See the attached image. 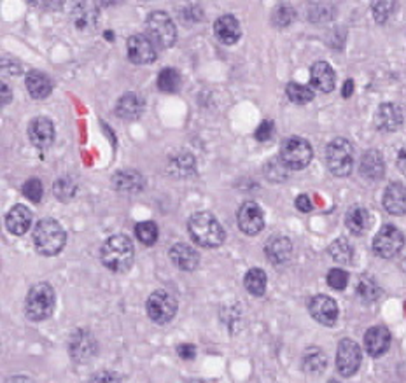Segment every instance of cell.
<instances>
[{"instance_id":"1","label":"cell","mask_w":406,"mask_h":383,"mask_svg":"<svg viewBox=\"0 0 406 383\" xmlns=\"http://www.w3.org/2000/svg\"><path fill=\"white\" fill-rule=\"evenodd\" d=\"M187 231L197 245L216 249L224 242V230L217 217L210 212H197L187 221Z\"/></svg>"},{"instance_id":"2","label":"cell","mask_w":406,"mask_h":383,"mask_svg":"<svg viewBox=\"0 0 406 383\" xmlns=\"http://www.w3.org/2000/svg\"><path fill=\"white\" fill-rule=\"evenodd\" d=\"M133 255L135 249L131 240L125 235H114L111 238L105 240V243L100 249V257L102 262L105 265V268H109L111 272L123 273L133 265Z\"/></svg>"},{"instance_id":"3","label":"cell","mask_w":406,"mask_h":383,"mask_svg":"<svg viewBox=\"0 0 406 383\" xmlns=\"http://www.w3.org/2000/svg\"><path fill=\"white\" fill-rule=\"evenodd\" d=\"M32 240L33 247L40 255H56L65 247L67 235L58 221L43 219L33 228Z\"/></svg>"},{"instance_id":"4","label":"cell","mask_w":406,"mask_h":383,"mask_svg":"<svg viewBox=\"0 0 406 383\" xmlns=\"http://www.w3.org/2000/svg\"><path fill=\"white\" fill-rule=\"evenodd\" d=\"M55 310V289L48 282H39L30 287L25 301V313L30 321L39 322L51 317Z\"/></svg>"},{"instance_id":"5","label":"cell","mask_w":406,"mask_h":383,"mask_svg":"<svg viewBox=\"0 0 406 383\" xmlns=\"http://www.w3.org/2000/svg\"><path fill=\"white\" fill-rule=\"evenodd\" d=\"M146 32H148L149 40L154 46L161 50H168L177 40V32H175V23L167 13L163 11H154L146 20Z\"/></svg>"},{"instance_id":"6","label":"cell","mask_w":406,"mask_h":383,"mask_svg":"<svg viewBox=\"0 0 406 383\" xmlns=\"http://www.w3.org/2000/svg\"><path fill=\"white\" fill-rule=\"evenodd\" d=\"M328 168L336 177H347L354 168V148L347 138H334L326 148Z\"/></svg>"},{"instance_id":"7","label":"cell","mask_w":406,"mask_h":383,"mask_svg":"<svg viewBox=\"0 0 406 383\" xmlns=\"http://www.w3.org/2000/svg\"><path fill=\"white\" fill-rule=\"evenodd\" d=\"M314 151L304 138L289 137L280 145V161L289 170H303L312 161Z\"/></svg>"},{"instance_id":"8","label":"cell","mask_w":406,"mask_h":383,"mask_svg":"<svg viewBox=\"0 0 406 383\" xmlns=\"http://www.w3.org/2000/svg\"><path fill=\"white\" fill-rule=\"evenodd\" d=\"M146 310H148L149 318L153 322L163 326L170 322L177 313V299L174 298L172 292L165 291V289H158L148 298Z\"/></svg>"},{"instance_id":"9","label":"cell","mask_w":406,"mask_h":383,"mask_svg":"<svg viewBox=\"0 0 406 383\" xmlns=\"http://www.w3.org/2000/svg\"><path fill=\"white\" fill-rule=\"evenodd\" d=\"M405 247V235L393 224H385L373 238V250L378 257L390 259L397 255Z\"/></svg>"},{"instance_id":"10","label":"cell","mask_w":406,"mask_h":383,"mask_svg":"<svg viewBox=\"0 0 406 383\" xmlns=\"http://www.w3.org/2000/svg\"><path fill=\"white\" fill-rule=\"evenodd\" d=\"M361 360H363V355H361L359 345H357L356 341L349 340V338H344V340L338 343L336 350L338 373L345 378L354 377L361 367Z\"/></svg>"},{"instance_id":"11","label":"cell","mask_w":406,"mask_h":383,"mask_svg":"<svg viewBox=\"0 0 406 383\" xmlns=\"http://www.w3.org/2000/svg\"><path fill=\"white\" fill-rule=\"evenodd\" d=\"M236 221H238L240 231L251 236L258 235V233L265 228L263 210L259 209V205L254 204V201H246V204L240 206L238 213H236Z\"/></svg>"},{"instance_id":"12","label":"cell","mask_w":406,"mask_h":383,"mask_svg":"<svg viewBox=\"0 0 406 383\" xmlns=\"http://www.w3.org/2000/svg\"><path fill=\"white\" fill-rule=\"evenodd\" d=\"M126 50H128V58L131 60L137 65H148V63H153L156 60L158 52L156 46L149 40V37L141 35H131L126 43Z\"/></svg>"},{"instance_id":"13","label":"cell","mask_w":406,"mask_h":383,"mask_svg":"<svg viewBox=\"0 0 406 383\" xmlns=\"http://www.w3.org/2000/svg\"><path fill=\"white\" fill-rule=\"evenodd\" d=\"M310 315L322 326H334L338 321V305L333 298L326 294H317L308 303Z\"/></svg>"},{"instance_id":"14","label":"cell","mask_w":406,"mask_h":383,"mask_svg":"<svg viewBox=\"0 0 406 383\" xmlns=\"http://www.w3.org/2000/svg\"><path fill=\"white\" fill-rule=\"evenodd\" d=\"M70 18L79 32H93L99 25V7L92 2H79L74 6Z\"/></svg>"},{"instance_id":"15","label":"cell","mask_w":406,"mask_h":383,"mask_svg":"<svg viewBox=\"0 0 406 383\" xmlns=\"http://www.w3.org/2000/svg\"><path fill=\"white\" fill-rule=\"evenodd\" d=\"M70 357L76 362H86L97 354V341L88 331H77L70 338Z\"/></svg>"},{"instance_id":"16","label":"cell","mask_w":406,"mask_h":383,"mask_svg":"<svg viewBox=\"0 0 406 383\" xmlns=\"http://www.w3.org/2000/svg\"><path fill=\"white\" fill-rule=\"evenodd\" d=\"M390 347V333L383 326L370 328L364 334V348L371 357H380Z\"/></svg>"},{"instance_id":"17","label":"cell","mask_w":406,"mask_h":383,"mask_svg":"<svg viewBox=\"0 0 406 383\" xmlns=\"http://www.w3.org/2000/svg\"><path fill=\"white\" fill-rule=\"evenodd\" d=\"M28 137L35 148H48L51 145V142L55 140V126H53L51 119L48 118H35L30 121L28 125Z\"/></svg>"},{"instance_id":"18","label":"cell","mask_w":406,"mask_h":383,"mask_svg":"<svg viewBox=\"0 0 406 383\" xmlns=\"http://www.w3.org/2000/svg\"><path fill=\"white\" fill-rule=\"evenodd\" d=\"M375 123L382 131H396L403 125V111L396 104H383L375 114Z\"/></svg>"},{"instance_id":"19","label":"cell","mask_w":406,"mask_h":383,"mask_svg":"<svg viewBox=\"0 0 406 383\" xmlns=\"http://www.w3.org/2000/svg\"><path fill=\"white\" fill-rule=\"evenodd\" d=\"M310 82L315 89L322 93H329L336 84V76L329 63L315 62L310 69Z\"/></svg>"},{"instance_id":"20","label":"cell","mask_w":406,"mask_h":383,"mask_svg":"<svg viewBox=\"0 0 406 383\" xmlns=\"http://www.w3.org/2000/svg\"><path fill=\"white\" fill-rule=\"evenodd\" d=\"M359 172L366 180H380L385 174V163H383V157L382 152L375 151H366L361 157V163H359Z\"/></svg>"},{"instance_id":"21","label":"cell","mask_w":406,"mask_h":383,"mask_svg":"<svg viewBox=\"0 0 406 383\" xmlns=\"http://www.w3.org/2000/svg\"><path fill=\"white\" fill-rule=\"evenodd\" d=\"M214 32H216L217 39L223 44H228V46L235 44L242 35L238 20L231 14H223L221 18H217V21L214 23Z\"/></svg>"},{"instance_id":"22","label":"cell","mask_w":406,"mask_h":383,"mask_svg":"<svg viewBox=\"0 0 406 383\" xmlns=\"http://www.w3.org/2000/svg\"><path fill=\"white\" fill-rule=\"evenodd\" d=\"M383 206L393 216H405L406 213V187L400 182L389 184L383 193Z\"/></svg>"},{"instance_id":"23","label":"cell","mask_w":406,"mask_h":383,"mask_svg":"<svg viewBox=\"0 0 406 383\" xmlns=\"http://www.w3.org/2000/svg\"><path fill=\"white\" fill-rule=\"evenodd\" d=\"M112 186H114V189L119 191V193L133 194L144 189L146 179L142 177L137 170L126 168V170L118 172V174L112 177Z\"/></svg>"},{"instance_id":"24","label":"cell","mask_w":406,"mask_h":383,"mask_svg":"<svg viewBox=\"0 0 406 383\" xmlns=\"http://www.w3.org/2000/svg\"><path fill=\"white\" fill-rule=\"evenodd\" d=\"M168 254H170L172 262L182 272H193L200 262V254L186 243H175L174 247H170Z\"/></svg>"},{"instance_id":"25","label":"cell","mask_w":406,"mask_h":383,"mask_svg":"<svg viewBox=\"0 0 406 383\" xmlns=\"http://www.w3.org/2000/svg\"><path fill=\"white\" fill-rule=\"evenodd\" d=\"M6 226L13 235H25L32 226V212L25 205H14L7 212Z\"/></svg>"},{"instance_id":"26","label":"cell","mask_w":406,"mask_h":383,"mask_svg":"<svg viewBox=\"0 0 406 383\" xmlns=\"http://www.w3.org/2000/svg\"><path fill=\"white\" fill-rule=\"evenodd\" d=\"M266 257L270 259V262L273 265H284L285 261H289L292 252V243L287 236H272V238L266 242L265 245Z\"/></svg>"},{"instance_id":"27","label":"cell","mask_w":406,"mask_h":383,"mask_svg":"<svg viewBox=\"0 0 406 383\" xmlns=\"http://www.w3.org/2000/svg\"><path fill=\"white\" fill-rule=\"evenodd\" d=\"M142 111H144V100L137 93H125L118 100V105H116V114L119 118L126 119V121H133V119L141 118Z\"/></svg>"},{"instance_id":"28","label":"cell","mask_w":406,"mask_h":383,"mask_svg":"<svg viewBox=\"0 0 406 383\" xmlns=\"http://www.w3.org/2000/svg\"><path fill=\"white\" fill-rule=\"evenodd\" d=\"M26 89H28L30 96L35 100H44L50 96L51 93V81L50 77L44 72H39V70H32V72L26 74L25 79Z\"/></svg>"},{"instance_id":"29","label":"cell","mask_w":406,"mask_h":383,"mask_svg":"<svg viewBox=\"0 0 406 383\" xmlns=\"http://www.w3.org/2000/svg\"><path fill=\"white\" fill-rule=\"evenodd\" d=\"M345 226L352 235H363L370 228V213L364 206H352L345 216Z\"/></svg>"},{"instance_id":"30","label":"cell","mask_w":406,"mask_h":383,"mask_svg":"<svg viewBox=\"0 0 406 383\" xmlns=\"http://www.w3.org/2000/svg\"><path fill=\"white\" fill-rule=\"evenodd\" d=\"M326 364H328V359H326L324 352L321 348H308L304 352L303 370L308 374H321L326 370Z\"/></svg>"},{"instance_id":"31","label":"cell","mask_w":406,"mask_h":383,"mask_svg":"<svg viewBox=\"0 0 406 383\" xmlns=\"http://www.w3.org/2000/svg\"><path fill=\"white\" fill-rule=\"evenodd\" d=\"M266 273L259 268H251L243 277V285L253 296H263L266 291Z\"/></svg>"},{"instance_id":"32","label":"cell","mask_w":406,"mask_h":383,"mask_svg":"<svg viewBox=\"0 0 406 383\" xmlns=\"http://www.w3.org/2000/svg\"><path fill=\"white\" fill-rule=\"evenodd\" d=\"M194 170V160L191 154H177L170 160V165H168V172L175 177H186V175L193 174Z\"/></svg>"},{"instance_id":"33","label":"cell","mask_w":406,"mask_h":383,"mask_svg":"<svg viewBox=\"0 0 406 383\" xmlns=\"http://www.w3.org/2000/svg\"><path fill=\"white\" fill-rule=\"evenodd\" d=\"M329 255L336 262L349 265V262H352V259H354V247L345 238H338L329 245Z\"/></svg>"},{"instance_id":"34","label":"cell","mask_w":406,"mask_h":383,"mask_svg":"<svg viewBox=\"0 0 406 383\" xmlns=\"http://www.w3.org/2000/svg\"><path fill=\"white\" fill-rule=\"evenodd\" d=\"M285 93H287L289 100L292 104H298V105H304L308 102H312L315 96L314 89L310 86H304L300 84V82H289L287 88H285Z\"/></svg>"},{"instance_id":"35","label":"cell","mask_w":406,"mask_h":383,"mask_svg":"<svg viewBox=\"0 0 406 383\" xmlns=\"http://www.w3.org/2000/svg\"><path fill=\"white\" fill-rule=\"evenodd\" d=\"M380 292V287H378L375 279H371V277L368 275L361 277L359 284H357V294H359V298L363 299V301H375V299H378Z\"/></svg>"},{"instance_id":"36","label":"cell","mask_w":406,"mask_h":383,"mask_svg":"<svg viewBox=\"0 0 406 383\" xmlns=\"http://www.w3.org/2000/svg\"><path fill=\"white\" fill-rule=\"evenodd\" d=\"M158 88L163 93H175L180 88V74L175 69H163L158 76Z\"/></svg>"},{"instance_id":"37","label":"cell","mask_w":406,"mask_h":383,"mask_svg":"<svg viewBox=\"0 0 406 383\" xmlns=\"http://www.w3.org/2000/svg\"><path fill=\"white\" fill-rule=\"evenodd\" d=\"M55 196L60 201H70L77 193V184L70 177H63L55 182Z\"/></svg>"},{"instance_id":"38","label":"cell","mask_w":406,"mask_h":383,"mask_svg":"<svg viewBox=\"0 0 406 383\" xmlns=\"http://www.w3.org/2000/svg\"><path fill=\"white\" fill-rule=\"evenodd\" d=\"M135 235H137V238L141 240L144 245H148V247L154 245L158 240L156 223H153V221H144V223L137 224V228H135Z\"/></svg>"},{"instance_id":"39","label":"cell","mask_w":406,"mask_h":383,"mask_svg":"<svg viewBox=\"0 0 406 383\" xmlns=\"http://www.w3.org/2000/svg\"><path fill=\"white\" fill-rule=\"evenodd\" d=\"M23 194H25V198H28V200L33 201V204H39L40 198H43V194H44L43 182H40L39 179L26 180V182L23 184Z\"/></svg>"},{"instance_id":"40","label":"cell","mask_w":406,"mask_h":383,"mask_svg":"<svg viewBox=\"0 0 406 383\" xmlns=\"http://www.w3.org/2000/svg\"><path fill=\"white\" fill-rule=\"evenodd\" d=\"M349 284V273L345 270L334 268L328 273V285L336 289V291H344Z\"/></svg>"},{"instance_id":"41","label":"cell","mask_w":406,"mask_h":383,"mask_svg":"<svg viewBox=\"0 0 406 383\" xmlns=\"http://www.w3.org/2000/svg\"><path fill=\"white\" fill-rule=\"evenodd\" d=\"M292 20H295V9L291 6H279L273 13V23L280 28L292 23Z\"/></svg>"},{"instance_id":"42","label":"cell","mask_w":406,"mask_h":383,"mask_svg":"<svg viewBox=\"0 0 406 383\" xmlns=\"http://www.w3.org/2000/svg\"><path fill=\"white\" fill-rule=\"evenodd\" d=\"M334 14V7L329 4H315L310 7V20L312 21H326L331 20Z\"/></svg>"},{"instance_id":"43","label":"cell","mask_w":406,"mask_h":383,"mask_svg":"<svg viewBox=\"0 0 406 383\" xmlns=\"http://www.w3.org/2000/svg\"><path fill=\"white\" fill-rule=\"evenodd\" d=\"M393 9H394V2H377V4H373L375 20H377L378 23H383V21H385L387 18L390 16Z\"/></svg>"},{"instance_id":"44","label":"cell","mask_w":406,"mask_h":383,"mask_svg":"<svg viewBox=\"0 0 406 383\" xmlns=\"http://www.w3.org/2000/svg\"><path fill=\"white\" fill-rule=\"evenodd\" d=\"M273 131H275V126H273L272 121H263L256 130V138L259 142H268L273 137Z\"/></svg>"},{"instance_id":"45","label":"cell","mask_w":406,"mask_h":383,"mask_svg":"<svg viewBox=\"0 0 406 383\" xmlns=\"http://www.w3.org/2000/svg\"><path fill=\"white\" fill-rule=\"evenodd\" d=\"M89 383H121V378L112 371H100V373L93 374Z\"/></svg>"},{"instance_id":"46","label":"cell","mask_w":406,"mask_h":383,"mask_svg":"<svg viewBox=\"0 0 406 383\" xmlns=\"http://www.w3.org/2000/svg\"><path fill=\"white\" fill-rule=\"evenodd\" d=\"M177 354H179L180 359L191 360V359H194V355H197V348H194V345L182 343L177 347Z\"/></svg>"},{"instance_id":"47","label":"cell","mask_w":406,"mask_h":383,"mask_svg":"<svg viewBox=\"0 0 406 383\" xmlns=\"http://www.w3.org/2000/svg\"><path fill=\"white\" fill-rule=\"evenodd\" d=\"M296 209L300 210V212H303V213H308V212H312V209H314V205H312V201H310V198L307 196V194H300L298 198H296Z\"/></svg>"},{"instance_id":"48","label":"cell","mask_w":406,"mask_h":383,"mask_svg":"<svg viewBox=\"0 0 406 383\" xmlns=\"http://www.w3.org/2000/svg\"><path fill=\"white\" fill-rule=\"evenodd\" d=\"M397 168L406 175V145L397 154Z\"/></svg>"},{"instance_id":"49","label":"cell","mask_w":406,"mask_h":383,"mask_svg":"<svg viewBox=\"0 0 406 383\" xmlns=\"http://www.w3.org/2000/svg\"><path fill=\"white\" fill-rule=\"evenodd\" d=\"M352 93H354V81L349 79V81H345L344 89H341V95H344V99H349V96H352Z\"/></svg>"},{"instance_id":"50","label":"cell","mask_w":406,"mask_h":383,"mask_svg":"<svg viewBox=\"0 0 406 383\" xmlns=\"http://www.w3.org/2000/svg\"><path fill=\"white\" fill-rule=\"evenodd\" d=\"M11 102V89L7 88L6 82H2V105Z\"/></svg>"},{"instance_id":"51","label":"cell","mask_w":406,"mask_h":383,"mask_svg":"<svg viewBox=\"0 0 406 383\" xmlns=\"http://www.w3.org/2000/svg\"><path fill=\"white\" fill-rule=\"evenodd\" d=\"M6 383H30V382H28V378H25V377H11V378H7Z\"/></svg>"},{"instance_id":"52","label":"cell","mask_w":406,"mask_h":383,"mask_svg":"<svg viewBox=\"0 0 406 383\" xmlns=\"http://www.w3.org/2000/svg\"><path fill=\"white\" fill-rule=\"evenodd\" d=\"M187 383H205V382H202V380H191V382H187Z\"/></svg>"}]
</instances>
